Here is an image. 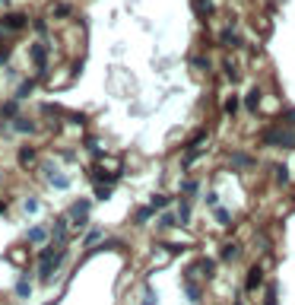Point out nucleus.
<instances>
[{
  "mask_svg": "<svg viewBox=\"0 0 295 305\" xmlns=\"http://www.w3.org/2000/svg\"><path fill=\"white\" fill-rule=\"evenodd\" d=\"M64 261H67V248H64V245H54V242L45 245L41 254H38V280H41V283H51Z\"/></svg>",
  "mask_w": 295,
  "mask_h": 305,
  "instance_id": "1",
  "label": "nucleus"
},
{
  "mask_svg": "<svg viewBox=\"0 0 295 305\" xmlns=\"http://www.w3.org/2000/svg\"><path fill=\"white\" fill-rule=\"evenodd\" d=\"M264 140L270 146H279V149H295V131L292 127H270L264 134Z\"/></svg>",
  "mask_w": 295,
  "mask_h": 305,
  "instance_id": "2",
  "label": "nucleus"
},
{
  "mask_svg": "<svg viewBox=\"0 0 295 305\" xmlns=\"http://www.w3.org/2000/svg\"><path fill=\"white\" fill-rule=\"evenodd\" d=\"M89 210H92V201H76V204H70L67 219L73 222L76 229H82V226H89Z\"/></svg>",
  "mask_w": 295,
  "mask_h": 305,
  "instance_id": "3",
  "label": "nucleus"
},
{
  "mask_svg": "<svg viewBox=\"0 0 295 305\" xmlns=\"http://www.w3.org/2000/svg\"><path fill=\"white\" fill-rule=\"evenodd\" d=\"M29 26V16L26 13H7V16H0V29L4 32H22Z\"/></svg>",
  "mask_w": 295,
  "mask_h": 305,
  "instance_id": "4",
  "label": "nucleus"
},
{
  "mask_svg": "<svg viewBox=\"0 0 295 305\" xmlns=\"http://www.w3.org/2000/svg\"><path fill=\"white\" fill-rule=\"evenodd\" d=\"M32 64L38 73H45V67H48V45L45 42H35L32 45Z\"/></svg>",
  "mask_w": 295,
  "mask_h": 305,
  "instance_id": "5",
  "label": "nucleus"
},
{
  "mask_svg": "<svg viewBox=\"0 0 295 305\" xmlns=\"http://www.w3.org/2000/svg\"><path fill=\"white\" fill-rule=\"evenodd\" d=\"M261 283H264V264H254L251 271H247V277H244V292H254Z\"/></svg>",
  "mask_w": 295,
  "mask_h": 305,
  "instance_id": "6",
  "label": "nucleus"
},
{
  "mask_svg": "<svg viewBox=\"0 0 295 305\" xmlns=\"http://www.w3.org/2000/svg\"><path fill=\"white\" fill-rule=\"evenodd\" d=\"M67 216H61V219H54V229H51V236H54V245H67Z\"/></svg>",
  "mask_w": 295,
  "mask_h": 305,
  "instance_id": "7",
  "label": "nucleus"
},
{
  "mask_svg": "<svg viewBox=\"0 0 295 305\" xmlns=\"http://www.w3.org/2000/svg\"><path fill=\"white\" fill-rule=\"evenodd\" d=\"M29 242L32 245H45V242H48V229H45V226H32L29 229Z\"/></svg>",
  "mask_w": 295,
  "mask_h": 305,
  "instance_id": "8",
  "label": "nucleus"
},
{
  "mask_svg": "<svg viewBox=\"0 0 295 305\" xmlns=\"http://www.w3.org/2000/svg\"><path fill=\"white\" fill-rule=\"evenodd\" d=\"M7 257H10V261H13V264H19L22 271H26V264H29V251H26V248H13V251L7 254Z\"/></svg>",
  "mask_w": 295,
  "mask_h": 305,
  "instance_id": "9",
  "label": "nucleus"
},
{
  "mask_svg": "<svg viewBox=\"0 0 295 305\" xmlns=\"http://www.w3.org/2000/svg\"><path fill=\"white\" fill-rule=\"evenodd\" d=\"M16 296H19V299H29V296H32V283H29V277H26V274H22V277H19V283H16Z\"/></svg>",
  "mask_w": 295,
  "mask_h": 305,
  "instance_id": "10",
  "label": "nucleus"
},
{
  "mask_svg": "<svg viewBox=\"0 0 295 305\" xmlns=\"http://www.w3.org/2000/svg\"><path fill=\"white\" fill-rule=\"evenodd\" d=\"M184 296L191 299V302H200V299H203V292H200L197 283H191V280H187V283H184Z\"/></svg>",
  "mask_w": 295,
  "mask_h": 305,
  "instance_id": "11",
  "label": "nucleus"
},
{
  "mask_svg": "<svg viewBox=\"0 0 295 305\" xmlns=\"http://www.w3.org/2000/svg\"><path fill=\"white\" fill-rule=\"evenodd\" d=\"M213 216H216L219 226H232V213H229L226 207H213Z\"/></svg>",
  "mask_w": 295,
  "mask_h": 305,
  "instance_id": "12",
  "label": "nucleus"
},
{
  "mask_svg": "<svg viewBox=\"0 0 295 305\" xmlns=\"http://www.w3.org/2000/svg\"><path fill=\"white\" fill-rule=\"evenodd\" d=\"M191 222V204H187V197L181 201V207H178V226H187Z\"/></svg>",
  "mask_w": 295,
  "mask_h": 305,
  "instance_id": "13",
  "label": "nucleus"
},
{
  "mask_svg": "<svg viewBox=\"0 0 295 305\" xmlns=\"http://www.w3.org/2000/svg\"><path fill=\"white\" fill-rule=\"evenodd\" d=\"M219 257H222V261H235V257H238V245H235V242H229V245H222V251H219Z\"/></svg>",
  "mask_w": 295,
  "mask_h": 305,
  "instance_id": "14",
  "label": "nucleus"
},
{
  "mask_svg": "<svg viewBox=\"0 0 295 305\" xmlns=\"http://www.w3.org/2000/svg\"><path fill=\"white\" fill-rule=\"evenodd\" d=\"M159 226H162V229H175V226H178V216H175L172 210H165V213L159 216Z\"/></svg>",
  "mask_w": 295,
  "mask_h": 305,
  "instance_id": "15",
  "label": "nucleus"
},
{
  "mask_svg": "<svg viewBox=\"0 0 295 305\" xmlns=\"http://www.w3.org/2000/svg\"><path fill=\"white\" fill-rule=\"evenodd\" d=\"M51 16H54V19H67V16H73V7H70V4H57V7L51 10Z\"/></svg>",
  "mask_w": 295,
  "mask_h": 305,
  "instance_id": "16",
  "label": "nucleus"
},
{
  "mask_svg": "<svg viewBox=\"0 0 295 305\" xmlns=\"http://www.w3.org/2000/svg\"><path fill=\"white\" fill-rule=\"evenodd\" d=\"M191 4H194V10L200 13V19H209V13H213V7H209L206 0H191Z\"/></svg>",
  "mask_w": 295,
  "mask_h": 305,
  "instance_id": "17",
  "label": "nucleus"
},
{
  "mask_svg": "<svg viewBox=\"0 0 295 305\" xmlns=\"http://www.w3.org/2000/svg\"><path fill=\"white\" fill-rule=\"evenodd\" d=\"M13 127H16L19 134H32V131H35V124H32L29 118H13Z\"/></svg>",
  "mask_w": 295,
  "mask_h": 305,
  "instance_id": "18",
  "label": "nucleus"
},
{
  "mask_svg": "<svg viewBox=\"0 0 295 305\" xmlns=\"http://www.w3.org/2000/svg\"><path fill=\"white\" fill-rule=\"evenodd\" d=\"M19 162H22V166H32V162H35V149H32V146L19 149Z\"/></svg>",
  "mask_w": 295,
  "mask_h": 305,
  "instance_id": "19",
  "label": "nucleus"
},
{
  "mask_svg": "<svg viewBox=\"0 0 295 305\" xmlns=\"http://www.w3.org/2000/svg\"><path fill=\"white\" fill-rule=\"evenodd\" d=\"M152 216V207H143V210H137V216H134V222L137 226H146V219Z\"/></svg>",
  "mask_w": 295,
  "mask_h": 305,
  "instance_id": "20",
  "label": "nucleus"
},
{
  "mask_svg": "<svg viewBox=\"0 0 295 305\" xmlns=\"http://www.w3.org/2000/svg\"><path fill=\"white\" fill-rule=\"evenodd\" d=\"M168 204H172V197H165V194L152 197V210H162V207H168Z\"/></svg>",
  "mask_w": 295,
  "mask_h": 305,
  "instance_id": "21",
  "label": "nucleus"
},
{
  "mask_svg": "<svg viewBox=\"0 0 295 305\" xmlns=\"http://www.w3.org/2000/svg\"><path fill=\"white\" fill-rule=\"evenodd\" d=\"M99 242H102V232H99V229H92L89 236H86V248H92V245H99Z\"/></svg>",
  "mask_w": 295,
  "mask_h": 305,
  "instance_id": "22",
  "label": "nucleus"
},
{
  "mask_svg": "<svg viewBox=\"0 0 295 305\" xmlns=\"http://www.w3.org/2000/svg\"><path fill=\"white\" fill-rule=\"evenodd\" d=\"M16 108H19L16 102H7V105H4V118H16Z\"/></svg>",
  "mask_w": 295,
  "mask_h": 305,
  "instance_id": "23",
  "label": "nucleus"
},
{
  "mask_svg": "<svg viewBox=\"0 0 295 305\" xmlns=\"http://www.w3.org/2000/svg\"><path fill=\"white\" fill-rule=\"evenodd\" d=\"M108 197H111V187H108V184H105V187H96V201H108Z\"/></svg>",
  "mask_w": 295,
  "mask_h": 305,
  "instance_id": "24",
  "label": "nucleus"
},
{
  "mask_svg": "<svg viewBox=\"0 0 295 305\" xmlns=\"http://www.w3.org/2000/svg\"><path fill=\"white\" fill-rule=\"evenodd\" d=\"M257 102H261V92H257V89H254V92H251V96H247V99H244V105H247V108H257Z\"/></svg>",
  "mask_w": 295,
  "mask_h": 305,
  "instance_id": "25",
  "label": "nucleus"
},
{
  "mask_svg": "<svg viewBox=\"0 0 295 305\" xmlns=\"http://www.w3.org/2000/svg\"><path fill=\"white\" fill-rule=\"evenodd\" d=\"M264 305H276V286H270V289H267V299H264Z\"/></svg>",
  "mask_w": 295,
  "mask_h": 305,
  "instance_id": "26",
  "label": "nucleus"
},
{
  "mask_svg": "<svg viewBox=\"0 0 295 305\" xmlns=\"http://www.w3.org/2000/svg\"><path fill=\"white\" fill-rule=\"evenodd\" d=\"M235 166H251V156H241V152H235Z\"/></svg>",
  "mask_w": 295,
  "mask_h": 305,
  "instance_id": "27",
  "label": "nucleus"
},
{
  "mask_svg": "<svg viewBox=\"0 0 295 305\" xmlns=\"http://www.w3.org/2000/svg\"><path fill=\"white\" fill-rule=\"evenodd\" d=\"M197 191H200V184H197V181H187V184H184V194H187V197L197 194Z\"/></svg>",
  "mask_w": 295,
  "mask_h": 305,
  "instance_id": "28",
  "label": "nucleus"
},
{
  "mask_svg": "<svg viewBox=\"0 0 295 305\" xmlns=\"http://www.w3.org/2000/svg\"><path fill=\"white\" fill-rule=\"evenodd\" d=\"M146 289V302L143 305H156V292H152V286H143Z\"/></svg>",
  "mask_w": 295,
  "mask_h": 305,
  "instance_id": "29",
  "label": "nucleus"
},
{
  "mask_svg": "<svg viewBox=\"0 0 295 305\" xmlns=\"http://www.w3.org/2000/svg\"><path fill=\"white\" fill-rule=\"evenodd\" d=\"M282 121H286V124H289V127H295V108H289V111H286V115H282Z\"/></svg>",
  "mask_w": 295,
  "mask_h": 305,
  "instance_id": "30",
  "label": "nucleus"
},
{
  "mask_svg": "<svg viewBox=\"0 0 295 305\" xmlns=\"http://www.w3.org/2000/svg\"><path fill=\"white\" fill-rule=\"evenodd\" d=\"M29 89H32V83H22L19 92H16V99H26V96H29Z\"/></svg>",
  "mask_w": 295,
  "mask_h": 305,
  "instance_id": "31",
  "label": "nucleus"
},
{
  "mask_svg": "<svg viewBox=\"0 0 295 305\" xmlns=\"http://www.w3.org/2000/svg\"><path fill=\"white\" fill-rule=\"evenodd\" d=\"M286 172H289L286 166H276V181H286V178H289V175H286Z\"/></svg>",
  "mask_w": 295,
  "mask_h": 305,
  "instance_id": "32",
  "label": "nucleus"
},
{
  "mask_svg": "<svg viewBox=\"0 0 295 305\" xmlns=\"http://www.w3.org/2000/svg\"><path fill=\"white\" fill-rule=\"evenodd\" d=\"M26 210H29V213H35V210H38V201H35V197H29V201H26Z\"/></svg>",
  "mask_w": 295,
  "mask_h": 305,
  "instance_id": "33",
  "label": "nucleus"
},
{
  "mask_svg": "<svg viewBox=\"0 0 295 305\" xmlns=\"http://www.w3.org/2000/svg\"><path fill=\"white\" fill-rule=\"evenodd\" d=\"M51 184H54V187H67V178H64V175H57V178H54Z\"/></svg>",
  "mask_w": 295,
  "mask_h": 305,
  "instance_id": "34",
  "label": "nucleus"
},
{
  "mask_svg": "<svg viewBox=\"0 0 295 305\" xmlns=\"http://www.w3.org/2000/svg\"><path fill=\"white\" fill-rule=\"evenodd\" d=\"M235 305H244V296H238V299H235Z\"/></svg>",
  "mask_w": 295,
  "mask_h": 305,
  "instance_id": "35",
  "label": "nucleus"
},
{
  "mask_svg": "<svg viewBox=\"0 0 295 305\" xmlns=\"http://www.w3.org/2000/svg\"><path fill=\"white\" fill-rule=\"evenodd\" d=\"M0 210H4V204H0Z\"/></svg>",
  "mask_w": 295,
  "mask_h": 305,
  "instance_id": "36",
  "label": "nucleus"
},
{
  "mask_svg": "<svg viewBox=\"0 0 295 305\" xmlns=\"http://www.w3.org/2000/svg\"><path fill=\"white\" fill-rule=\"evenodd\" d=\"M0 35H4V29H0Z\"/></svg>",
  "mask_w": 295,
  "mask_h": 305,
  "instance_id": "37",
  "label": "nucleus"
}]
</instances>
